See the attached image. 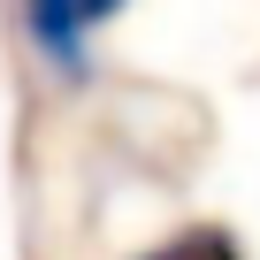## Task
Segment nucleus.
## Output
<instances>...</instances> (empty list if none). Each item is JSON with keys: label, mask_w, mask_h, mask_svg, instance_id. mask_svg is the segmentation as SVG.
Instances as JSON below:
<instances>
[{"label": "nucleus", "mask_w": 260, "mask_h": 260, "mask_svg": "<svg viewBox=\"0 0 260 260\" xmlns=\"http://www.w3.org/2000/svg\"><path fill=\"white\" fill-rule=\"evenodd\" d=\"M107 16H122V0H23V31H31V46L54 61V69H84V39L107 23Z\"/></svg>", "instance_id": "obj_1"}, {"label": "nucleus", "mask_w": 260, "mask_h": 260, "mask_svg": "<svg viewBox=\"0 0 260 260\" xmlns=\"http://www.w3.org/2000/svg\"><path fill=\"white\" fill-rule=\"evenodd\" d=\"M138 260H245V245L222 222H191V230H169L161 245H146Z\"/></svg>", "instance_id": "obj_2"}]
</instances>
